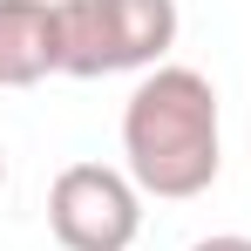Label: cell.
<instances>
[{
	"label": "cell",
	"mask_w": 251,
	"mask_h": 251,
	"mask_svg": "<svg viewBox=\"0 0 251 251\" xmlns=\"http://www.w3.org/2000/svg\"><path fill=\"white\" fill-rule=\"evenodd\" d=\"M123 170L136 176L143 197H204L224 170V116H217V88L210 75L163 61L123 102Z\"/></svg>",
	"instance_id": "6da1fadb"
},
{
	"label": "cell",
	"mask_w": 251,
	"mask_h": 251,
	"mask_svg": "<svg viewBox=\"0 0 251 251\" xmlns=\"http://www.w3.org/2000/svg\"><path fill=\"white\" fill-rule=\"evenodd\" d=\"M61 14V75H150L176 48V0H54Z\"/></svg>",
	"instance_id": "7a4b0ae2"
},
{
	"label": "cell",
	"mask_w": 251,
	"mask_h": 251,
	"mask_svg": "<svg viewBox=\"0 0 251 251\" xmlns=\"http://www.w3.org/2000/svg\"><path fill=\"white\" fill-rule=\"evenodd\" d=\"M48 231L61 251H129L143 231V190L116 163H68L48 183Z\"/></svg>",
	"instance_id": "3957f363"
},
{
	"label": "cell",
	"mask_w": 251,
	"mask_h": 251,
	"mask_svg": "<svg viewBox=\"0 0 251 251\" xmlns=\"http://www.w3.org/2000/svg\"><path fill=\"white\" fill-rule=\"evenodd\" d=\"M48 75H61L54 0H0V88H34Z\"/></svg>",
	"instance_id": "277c9868"
},
{
	"label": "cell",
	"mask_w": 251,
	"mask_h": 251,
	"mask_svg": "<svg viewBox=\"0 0 251 251\" xmlns=\"http://www.w3.org/2000/svg\"><path fill=\"white\" fill-rule=\"evenodd\" d=\"M190 251H251V238L245 231H217V238H197Z\"/></svg>",
	"instance_id": "5b68a950"
},
{
	"label": "cell",
	"mask_w": 251,
	"mask_h": 251,
	"mask_svg": "<svg viewBox=\"0 0 251 251\" xmlns=\"http://www.w3.org/2000/svg\"><path fill=\"white\" fill-rule=\"evenodd\" d=\"M0 183H7V156H0Z\"/></svg>",
	"instance_id": "8992f818"
}]
</instances>
